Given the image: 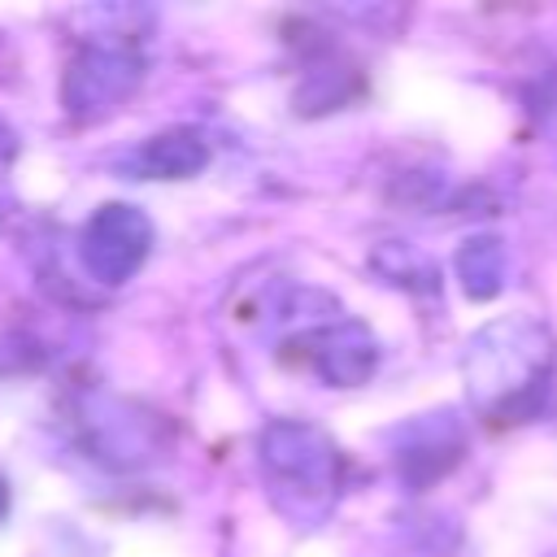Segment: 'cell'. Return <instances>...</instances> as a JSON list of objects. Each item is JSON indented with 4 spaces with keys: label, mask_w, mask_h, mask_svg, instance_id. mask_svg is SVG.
I'll return each mask as SVG.
<instances>
[{
    "label": "cell",
    "mask_w": 557,
    "mask_h": 557,
    "mask_svg": "<svg viewBox=\"0 0 557 557\" xmlns=\"http://www.w3.org/2000/svg\"><path fill=\"white\" fill-rule=\"evenodd\" d=\"M4 505H9V492H4V479H0V513H4Z\"/></svg>",
    "instance_id": "3957f363"
},
{
    "label": "cell",
    "mask_w": 557,
    "mask_h": 557,
    "mask_svg": "<svg viewBox=\"0 0 557 557\" xmlns=\"http://www.w3.org/2000/svg\"><path fill=\"white\" fill-rule=\"evenodd\" d=\"M144 252H148V222H144V213L131 209V205H104V209L91 218L87 235H83V257H87V265H91L100 278H109V283H122V278L144 261Z\"/></svg>",
    "instance_id": "6da1fadb"
},
{
    "label": "cell",
    "mask_w": 557,
    "mask_h": 557,
    "mask_svg": "<svg viewBox=\"0 0 557 557\" xmlns=\"http://www.w3.org/2000/svg\"><path fill=\"white\" fill-rule=\"evenodd\" d=\"M205 165V144L196 135H157L144 152H135V170H144L148 178H178Z\"/></svg>",
    "instance_id": "7a4b0ae2"
}]
</instances>
